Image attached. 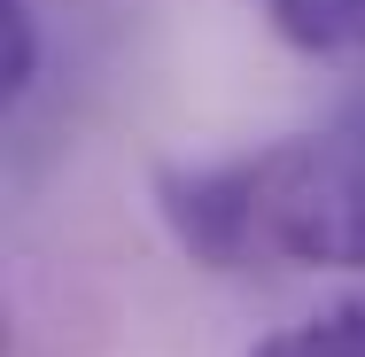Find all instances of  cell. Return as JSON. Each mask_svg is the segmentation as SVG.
<instances>
[{
	"instance_id": "5",
	"label": "cell",
	"mask_w": 365,
	"mask_h": 357,
	"mask_svg": "<svg viewBox=\"0 0 365 357\" xmlns=\"http://www.w3.org/2000/svg\"><path fill=\"white\" fill-rule=\"evenodd\" d=\"M39 78V24L24 0H0V101H24Z\"/></svg>"
},
{
	"instance_id": "1",
	"label": "cell",
	"mask_w": 365,
	"mask_h": 357,
	"mask_svg": "<svg viewBox=\"0 0 365 357\" xmlns=\"http://www.w3.org/2000/svg\"><path fill=\"white\" fill-rule=\"evenodd\" d=\"M257 233L264 264L365 272V93L319 133L257 148Z\"/></svg>"
},
{
	"instance_id": "4",
	"label": "cell",
	"mask_w": 365,
	"mask_h": 357,
	"mask_svg": "<svg viewBox=\"0 0 365 357\" xmlns=\"http://www.w3.org/2000/svg\"><path fill=\"white\" fill-rule=\"evenodd\" d=\"M249 357H365V303H334V311H311L280 334H264Z\"/></svg>"
},
{
	"instance_id": "3",
	"label": "cell",
	"mask_w": 365,
	"mask_h": 357,
	"mask_svg": "<svg viewBox=\"0 0 365 357\" xmlns=\"http://www.w3.org/2000/svg\"><path fill=\"white\" fill-rule=\"evenodd\" d=\"M264 16L303 55H365V0H264Z\"/></svg>"
},
{
	"instance_id": "2",
	"label": "cell",
	"mask_w": 365,
	"mask_h": 357,
	"mask_svg": "<svg viewBox=\"0 0 365 357\" xmlns=\"http://www.w3.org/2000/svg\"><path fill=\"white\" fill-rule=\"evenodd\" d=\"M155 210L171 225V241H179L195 264H210V272L264 264V233H257V155L155 171Z\"/></svg>"
}]
</instances>
